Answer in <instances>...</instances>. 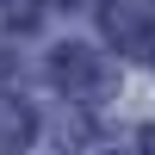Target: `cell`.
<instances>
[{"instance_id":"6da1fadb","label":"cell","mask_w":155,"mask_h":155,"mask_svg":"<svg viewBox=\"0 0 155 155\" xmlns=\"http://www.w3.org/2000/svg\"><path fill=\"white\" fill-rule=\"evenodd\" d=\"M56 81H62V93H106V62L93 56V50H56Z\"/></svg>"},{"instance_id":"7a4b0ae2","label":"cell","mask_w":155,"mask_h":155,"mask_svg":"<svg viewBox=\"0 0 155 155\" xmlns=\"http://www.w3.org/2000/svg\"><path fill=\"white\" fill-rule=\"evenodd\" d=\"M25 137H31V118H25L12 99H0V155H19Z\"/></svg>"},{"instance_id":"3957f363","label":"cell","mask_w":155,"mask_h":155,"mask_svg":"<svg viewBox=\"0 0 155 155\" xmlns=\"http://www.w3.org/2000/svg\"><path fill=\"white\" fill-rule=\"evenodd\" d=\"M143 155H155V124H149V130H143Z\"/></svg>"}]
</instances>
